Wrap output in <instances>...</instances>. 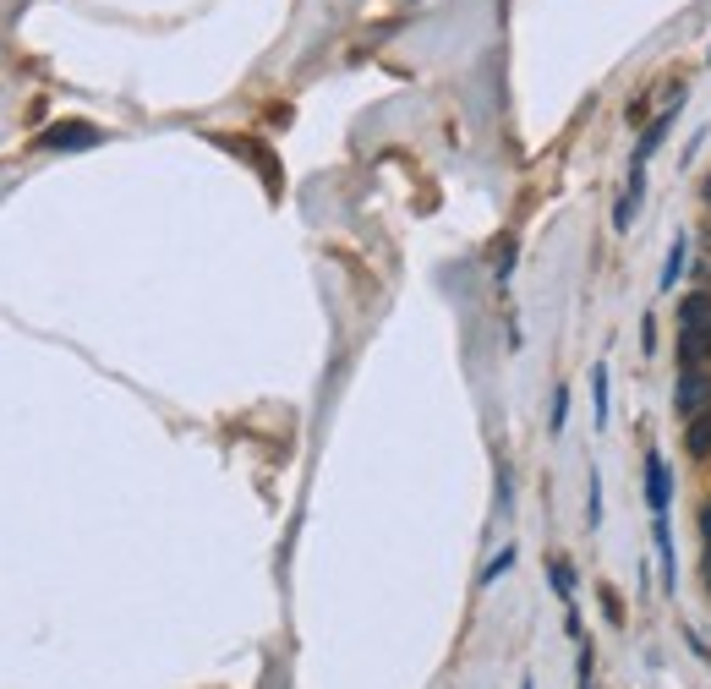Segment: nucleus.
<instances>
[{"instance_id": "obj_4", "label": "nucleus", "mask_w": 711, "mask_h": 689, "mask_svg": "<svg viewBox=\"0 0 711 689\" xmlns=\"http://www.w3.org/2000/svg\"><path fill=\"white\" fill-rule=\"evenodd\" d=\"M646 504H651V515H668V504H673V471L662 449H646Z\"/></svg>"}, {"instance_id": "obj_13", "label": "nucleus", "mask_w": 711, "mask_h": 689, "mask_svg": "<svg viewBox=\"0 0 711 689\" xmlns=\"http://www.w3.org/2000/svg\"><path fill=\"white\" fill-rule=\"evenodd\" d=\"M564 422H569V389H558V394H553V411H547V427L564 432Z\"/></svg>"}, {"instance_id": "obj_1", "label": "nucleus", "mask_w": 711, "mask_h": 689, "mask_svg": "<svg viewBox=\"0 0 711 689\" xmlns=\"http://www.w3.org/2000/svg\"><path fill=\"white\" fill-rule=\"evenodd\" d=\"M679 367H711V290L679 296Z\"/></svg>"}, {"instance_id": "obj_17", "label": "nucleus", "mask_w": 711, "mask_h": 689, "mask_svg": "<svg viewBox=\"0 0 711 689\" xmlns=\"http://www.w3.org/2000/svg\"><path fill=\"white\" fill-rule=\"evenodd\" d=\"M706 197H711V181H706Z\"/></svg>"}, {"instance_id": "obj_16", "label": "nucleus", "mask_w": 711, "mask_h": 689, "mask_svg": "<svg viewBox=\"0 0 711 689\" xmlns=\"http://www.w3.org/2000/svg\"><path fill=\"white\" fill-rule=\"evenodd\" d=\"M701 575H706V591H711V547H706V564H701Z\"/></svg>"}, {"instance_id": "obj_10", "label": "nucleus", "mask_w": 711, "mask_h": 689, "mask_svg": "<svg viewBox=\"0 0 711 689\" xmlns=\"http://www.w3.org/2000/svg\"><path fill=\"white\" fill-rule=\"evenodd\" d=\"M586 383H591V422H597V432H602V427H608V367L597 361Z\"/></svg>"}, {"instance_id": "obj_12", "label": "nucleus", "mask_w": 711, "mask_h": 689, "mask_svg": "<svg viewBox=\"0 0 711 689\" xmlns=\"http://www.w3.org/2000/svg\"><path fill=\"white\" fill-rule=\"evenodd\" d=\"M504 569H515V547H498V553H493V564L482 569V586H493V580L504 575Z\"/></svg>"}, {"instance_id": "obj_19", "label": "nucleus", "mask_w": 711, "mask_h": 689, "mask_svg": "<svg viewBox=\"0 0 711 689\" xmlns=\"http://www.w3.org/2000/svg\"><path fill=\"white\" fill-rule=\"evenodd\" d=\"M706 55H711V50H706Z\"/></svg>"}, {"instance_id": "obj_11", "label": "nucleus", "mask_w": 711, "mask_h": 689, "mask_svg": "<svg viewBox=\"0 0 711 689\" xmlns=\"http://www.w3.org/2000/svg\"><path fill=\"white\" fill-rule=\"evenodd\" d=\"M684 263H690V236H673V247H668V263H662V290H673V285H679Z\"/></svg>"}, {"instance_id": "obj_2", "label": "nucleus", "mask_w": 711, "mask_h": 689, "mask_svg": "<svg viewBox=\"0 0 711 689\" xmlns=\"http://www.w3.org/2000/svg\"><path fill=\"white\" fill-rule=\"evenodd\" d=\"M99 143H104V132H99V126H88V121H55V126H44V132H39L44 154H77V148H99Z\"/></svg>"}, {"instance_id": "obj_8", "label": "nucleus", "mask_w": 711, "mask_h": 689, "mask_svg": "<svg viewBox=\"0 0 711 689\" xmlns=\"http://www.w3.org/2000/svg\"><path fill=\"white\" fill-rule=\"evenodd\" d=\"M547 580H553L558 602L575 613V564H569V558H547Z\"/></svg>"}, {"instance_id": "obj_6", "label": "nucleus", "mask_w": 711, "mask_h": 689, "mask_svg": "<svg viewBox=\"0 0 711 689\" xmlns=\"http://www.w3.org/2000/svg\"><path fill=\"white\" fill-rule=\"evenodd\" d=\"M651 536H657V558H662V591L673 597V586H679V564H673V525H668V515H651Z\"/></svg>"}, {"instance_id": "obj_3", "label": "nucleus", "mask_w": 711, "mask_h": 689, "mask_svg": "<svg viewBox=\"0 0 711 689\" xmlns=\"http://www.w3.org/2000/svg\"><path fill=\"white\" fill-rule=\"evenodd\" d=\"M684 422H695L701 411H711V367H679V389H673Z\"/></svg>"}, {"instance_id": "obj_9", "label": "nucleus", "mask_w": 711, "mask_h": 689, "mask_svg": "<svg viewBox=\"0 0 711 689\" xmlns=\"http://www.w3.org/2000/svg\"><path fill=\"white\" fill-rule=\"evenodd\" d=\"M684 449H690V460H711V411H701L684 427Z\"/></svg>"}, {"instance_id": "obj_18", "label": "nucleus", "mask_w": 711, "mask_h": 689, "mask_svg": "<svg viewBox=\"0 0 711 689\" xmlns=\"http://www.w3.org/2000/svg\"><path fill=\"white\" fill-rule=\"evenodd\" d=\"M520 689H531V679H526V684H520Z\"/></svg>"}, {"instance_id": "obj_15", "label": "nucleus", "mask_w": 711, "mask_h": 689, "mask_svg": "<svg viewBox=\"0 0 711 689\" xmlns=\"http://www.w3.org/2000/svg\"><path fill=\"white\" fill-rule=\"evenodd\" d=\"M701 542H706V547H711V504H706V509H701Z\"/></svg>"}, {"instance_id": "obj_7", "label": "nucleus", "mask_w": 711, "mask_h": 689, "mask_svg": "<svg viewBox=\"0 0 711 689\" xmlns=\"http://www.w3.org/2000/svg\"><path fill=\"white\" fill-rule=\"evenodd\" d=\"M673 121H679V104H668V110H662L657 121L646 126V137H640V143H635V159H629V165H646V159H651V154H657V148H662V137L673 132Z\"/></svg>"}, {"instance_id": "obj_5", "label": "nucleus", "mask_w": 711, "mask_h": 689, "mask_svg": "<svg viewBox=\"0 0 711 689\" xmlns=\"http://www.w3.org/2000/svg\"><path fill=\"white\" fill-rule=\"evenodd\" d=\"M640 197H646V165H629V181H624V192H619V203H613V230H624L635 225V208H640Z\"/></svg>"}, {"instance_id": "obj_14", "label": "nucleus", "mask_w": 711, "mask_h": 689, "mask_svg": "<svg viewBox=\"0 0 711 689\" xmlns=\"http://www.w3.org/2000/svg\"><path fill=\"white\" fill-rule=\"evenodd\" d=\"M586 525H602V476H591V493H586Z\"/></svg>"}]
</instances>
